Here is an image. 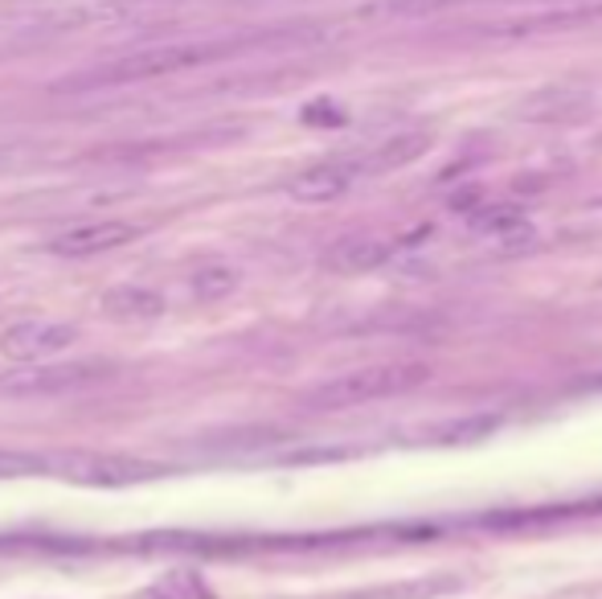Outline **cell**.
Segmentation results:
<instances>
[{"mask_svg": "<svg viewBox=\"0 0 602 599\" xmlns=\"http://www.w3.org/2000/svg\"><path fill=\"white\" fill-rule=\"evenodd\" d=\"M255 41L267 38H242V41H169V45H144V50H132V54H120L103 62V67L86 70L79 79H70L67 87L74 91H99V87H132V82H152V79H169V74H181V70L193 67H210L217 58H229L255 45Z\"/></svg>", "mask_w": 602, "mask_h": 599, "instance_id": "cell-1", "label": "cell"}, {"mask_svg": "<svg viewBox=\"0 0 602 599\" xmlns=\"http://www.w3.org/2000/svg\"><path fill=\"white\" fill-rule=\"evenodd\" d=\"M427 378L430 366H422V362H377V366L348 369V374H336V378L312 386L299 403L308 410H353L381 403V398L406 395V390L422 386Z\"/></svg>", "mask_w": 602, "mask_h": 599, "instance_id": "cell-2", "label": "cell"}, {"mask_svg": "<svg viewBox=\"0 0 602 599\" xmlns=\"http://www.w3.org/2000/svg\"><path fill=\"white\" fill-rule=\"evenodd\" d=\"M58 468V477L74 480V485H103V489H120V485H135V480L161 477V464H144L132 456H94V451H70V456H54L50 460Z\"/></svg>", "mask_w": 602, "mask_h": 599, "instance_id": "cell-3", "label": "cell"}, {"mask_svg": "<svg viewBox=\"0 0 602 599\" xmlns=\"http://www.w3.org/2000/svg\"><path fill=\"white\" fill-rule=\"evenodd\" d=\"M79 341V328L62 321H21L0 333V354L13 362H45Z\"/></svg>", "mask_w": 602, "mask_h": 599, "instance_id": "cell-4", "label": "cell"}, {"mask_svg": "<svg viewBox=\"0 0 602 599\" xmlns=\"http://www.w3.org/2000/svg\"><path fill=\"white\" fill-rule=\"evenodd\" d=\"M140 238V226L132 222H82V226H70V231L54 234L45 251L58 255V260H91V255H103V251H115V246Z\"/></svg>", "mask_w": 602, "mask_h": 599, "instance_id": "cell-5", "label": "cell"}, {"mask_svg": "<svg viewBox=\"0 0 602 599\" xmlns=\"http://www.w3.org/2000/svg\"><path fill=\"white\" fill-rule=\"evenodd\" d=\"M357 181H361V173H357V161H324V164H312V169H304V173H295V177L287 181V193H292L295 202H304V205H324V202L345 197Z\"/></svg>", "mask_w": 602, "mask_h": 599, "instance_id": "cell-6", "label": "cell"}, {"mask_svg": "<svg viewBox=\"0 0 602 599\" xmlns=\"http://www.w3.org/2000/svg\"><path fill=\"white\" fill-rule=\"evenodd\" d=\"M103 378H108L103 366H38L29 374H9L0 386L13 390V395H70V390L94 386Z\"/></svg>", "mask_w": 602, "mask_h": 599, "instance_id": "cell-7", "label": "cell"}, {"mask_svg": "<svg viewBox=\"0 0 602 599\" xmlns=\"http://www.w3.org/2000/svg\"><path fill=\"white\" fill-rule=\"evenodd\" d=\"M389 255H394V243L386 238H345L328 251V267L340 275H361L389 263Z\"/></svg>", "mask_w": 602, "mask_h": 599, "instance_id": "cell-8", "label": "cell"}, {"mask_svg": "<svg viewBox=\"0 0 602 599\" xmlns=\"http://www.w3.org/2000/svg\"><path fill=\"white\" fill-rule=\"evenodd\" d=\"M430 149V136H422V132H410V136H394L386 140L381 149H374L369 156H353L357 161V173L361 177H377V173H394V169H401V164L418 161L422 152Z\"/></svg>", "mask_w": 602, "mask_h": 599, "instance_id": "cell-9", "label": "cell"}, {"mask_svg": "<svg viewBox=\"0 0 602 599\" xmlns=\"http://www.w3.org/2000/svg\"><path fill=\"white\" fill-rule=\"evenodd\" d=\"M476 231L488 234V238L500 246H533L537 243L533 222L524 219L521 210H509V205H496V210L480 214V219H476Z\"/></svg>", "mask_w": 602, "mask_h": 599, "instance_id": "cell-10", "label": "cell"}, {"mask_svg": "<svg viewBox=\"0 0 602 599\" xmlns=\"http://www.w3.org/2000/svg\"><path fill=\"white\" fill-rule=\"evenodd\" d=\"M103 313L115 321H152L164 313V300L147 287H115L103 296Z\"/></svg>", "mask_w": 602, "mask_h": 599, "instance_id": "cell-11", "label": "cell"}, {"mask_svg": "<svg viewBox=\"0 0 602 599\" xmlns=\"http://www.w3.org/2000/svg\"><path fill=\"white\" fill-rule=\"evenodd\" d=\"M496 427H500V415H463V419H451L435 427L430 439L435 444H476V439L492 436Z\"/></svg>", "mask_w": 602, "mask_h": 599, "instance_id": "cell-12", "label": "cell"}, {"mask_svg": "<svg viewBox=\"0 0 602 599\" xmlns=\"http://www.w3.org/2000/svg\"><path fill=\"white\" fill-rule=\"evenodd\" d=\"M238 267H226V263H210V267H201L193 272V296L205 300V304H214V300H226L234 287H238Z\"/></svg>", "mask_w": 602, "mask_h": 599, "instance_id": "cell-13", "label": "cell"}, {"mask_svg": "<svg viewBox=\"0 0 602 599\" xmlns=\"http://www.w3.org/2000/svg\"><path fill=\"white\" fill-rule=\"evenodd\" d=\"M41 460L38 456H21V451H0V477H25V473H38Z\"/></svg>", "mask_w": 602, "mask_h": 599, "instance_id": "cell-14", "label": "cell"}]
</instances>
